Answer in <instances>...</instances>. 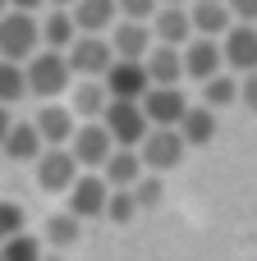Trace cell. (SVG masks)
<instances>
[{"label":"cell","mask_w":257,"mask_h":261,"mask_svg":"<svg viewBox=\"0 0 257 261\" xmlns=\"http://www.w3.org/2000/svg\"><path fill=\"white\" fill-rule=\"evenodd\" d=\"M78 170H83V165L74 161L69 147H46V151L37 156V188H41V193H64V197H69L74 184L83 179Z\"/></svg>","instance_id":"obj_3"},{"label":"cell","mask_w":257,"mask_h":261,"mask_svg":"<svg viewBox=\"0 0 257 261\" xmlns=\"http://www.w3.org/2000/svg\"><path fill=\"white\" fill-rule=\"evenodd\" d=\"M74 41H78V23H74V14H69V9H51V14L41 18V46L55 50V55H69Z\"/></svg>","instance_id":"obj_19"},{"label":"cell","mask_w":257,"mask_h":261,"mask_svg":"<svg viewBox=\"0 0 257 261\" xmlns=\"http://www.w3.org/2000/svg\"><path fill=\"white\" fill-rule=\"evenodd\" d=\"M78 119H87V124H97V119H106V110H110V92H106V83H97V78H78L74 83V106H69Z\"/></svg>","instance_id":"obj_17"},{"label":"cell","mask_w":257,"mask_h":261,"mask_svg":"<svg viewBox=\"0 0 257 261\" xmlns=\"http://www.w3.org/2000/svg\"><path fill=\"white\" fill-rule=\"evenodd\" d=\"M23 234V211L14 202H0V243L5 239H18Z\"/></svg>","instance_id":"obj_30"},{"label":"cell","mask_w":257,"mask_h":261,"mask_svg":"<svg viewBox=\"0 0 257 261\" xmlns=\"http://www.w3.org/2000/svg\"><path fill=\"white\" fill-rule=\"evenodd\" d=\"M69 14H74V23H78V37H101L106 28H115L120 5H115V0H78Z\"/></svg>","instance_id":"obj_18"},{"label":"cell","mask_w":257,"mask_h":261,"mask_svg":"<svg viewBox=\"0 0 257 261\" xmlns=\"http://www.w3.org/2000/svg\"><path fill=\"white\" fill-rule=\"evenodd\" d=\"M179 133H184V142H189V147H207V142L216 138V110H207V106H193V110L184 115Z\"/></svg>","instance_id":"obj_23"},{"label":"cell","mask_w":257,"mask_h":261,"mask_svg":"<svg viewBox=\"0 0 257 261\" xmlns=\"http://www.w3.org/2000/svg\"><path fill=\"white\" fill-rule=\"evenodd\" d=\"M115 5H120L124 23H152L161 14V0H115Z\"/></svg>","instance_id":"obj_28"},{"label":"cell","mask_w":257,"mask_h":261,"mask_svg":"<svg viewBox=\"0 0 257 261\" xmlns=\"http://www.w3.org/2000/svg\"><path fill=\"white\" fill-rule=\"evenodd\" d=\"M202 92H207V110H216V106H230V101H239V96H244V78L221 73V78H212Z\"/></svg>","instance_id":"obj_25"},{"label":"cell","mask_w":257,"mask_h":261,"mask_svg":"<svg viewBox=\"0 0 257 261\" xmlns=\"http://www.w3.org/2000/svg\"><path fill=\"white\" fill-rule=\"evenodd\" d=\"M184 133L179 128H152L147 138H143V147H138V156H143V170H152V174H166V170H175L179 161H184Z\"/></svg>","instance_id":"obj_6"},{"label":"cell","mask_w":257,"mask_h":261,"mask_svg":"<svg viewBox=\"0 0 257 261\" xmlns=\"http://www.w3.org/2000/svg\"><path fill=\"white\" fill-rule=\"evenodd\" d=\"M110 46H115V60H133V64H147L156 37H152V23H115L110 28Z\"/></svg>","instance_id":"obj_13"},{"label":"cell","mask_w":257,"mask_h":261,"mask_svg":"<svg viewBox=\"0 0 257 261\" xmlns=\"http://www.w3.org/2000/svg\"><path fill=\"white\" fill-rule=\"evenodd\" d=\"M51 5H60V9H74V5H78V0H51Z\"/></svg>","instance_id":"obj_36"},{"label":"cell","mask_w":257,"mask_h":261,"mask_svg":"<svg viewBox=\"0 0 257 261\" xmlns=\"http://www.w3.org/2000/svg\"><path fill=\"white\" fill-rule=\"evenodd\" d=\"M212 5H225V0H212Z\"/></svg>","instance_id":"obj_39"},{"label":"cell","mask_w":257,"mask_h":261,"mask_svg":"<svg viewBox=\"0 0 257 261\" xmlns=\"http://www.w3.org/2000/svg\"><path fill=\"white\" fill-rule=\"evenodd\" d=\"M110 184L101 179V174H83L78 184H74V193H69V216L74 220H92V216H106V206H110Z\"/></svg>","instance_id":"obj_10"},{"label":"cell","mask_w":257,"mask_h":261,"mask_svg":"<svg viewBox=\"0 0 257 261\" xmlns=\"http://www.w3.org/2000/svg\"><path fill=\"white\" fill-rule=\"evenodd\" d=\"M37 5H46V0H9V9H18V14H32Z\"/></svg>","instance_id":"obj_35"},{"label":"cell","mask_w":257,"mask_h":261,"mask_svg":"<svg viewBox=\"0 0 257 261\" xmlns=\"http://www.w3.org/2000/svg\"><path fill=\"white\" fill-rule=\"evenodd\" d=\"M221 50H225V64L235 69V73H257V28L248 23H235L230 32H225V41H221Z\"/></svg>","instance_id":"obj_14"},{"label":"cell","mask_w":257,"mask_h":261,"mask_svg":"<svg viewBox=\"0 0 257 261\" xmlns=\"http://www.w3.org/2000/svg\"><path fill=\"white\" fill-rule=\"evenodd\" d=\"M101 179H106L115 193H133V188H138V179H143V156H138V151H124V147H120V151L106 161Z\"/></svg>","instance_id":"obj_21"},{"label":"cell","mask_w":257,"mask_h":261,"mask_svg":"<svg viewBox=\"0 0 257 261\" xmlns=\"http://www.w3.org/2000/svg\"><path fill=\"white\" fill-rule=\"evenodd\" d=\"M41 151H46V142H41L37 124H32V119H18L14 133H9V142H5V156H9V161H37Z\"/></svg>","instance_id":"obj_22"},{"label":"cell","mask_w":257,"mask_h":261,"mask_svg":"<svg viewBox=\"0 0 257 261\" xmlns=\"http://www.w3.org/2000/svg\"><path fill=\"white\" fill-rule=\"evenodd\" d=\"M152 37H156V46H175V50H184L198 32H193V14L184 9V5H161V14L152 18Z\"/></svg>","instance_id":"obj_11"},{"label":"cell","mask_w":257,"mask_h":261,"mask_svg":"<svg viewBox=\"0 0 257 261\" xmlns=\"http://www.w3.org/2000/svg\"><path fill=\"white\" fill-rule=\"evenodd\" d=\"M133 202H138V206H156V202H161V179H156V174L138 179V188H133Z\"/></svg>","instance_id":"obj_31"},{"label":"cell","mask_w":257,"mask_h":261,"mask_svg":"<svg viewBox=\"0 0 257 261\" xmlns=\"http://www.w3.org/2000/svg\"><path fill=\"white\" fill-rule=\"evenodd\" d=\"M5 14H9V0H0V18H5Z\"/></svg>","instance_id":"obj_38"},{"label":"cell","mask_w":257,"mask_h":261,"mask_svg":"<svg viewBox=\"0 0 257 261\" xmlns=\"http://www.w3.org/2000/svg\"><path fill=\"white\" fill-rule=\"evenodd\" d=\"M225 5H230L235 23H248V28H257V0H225Z\"/></svg>","instance_id":"obj_32"},{"label":"cell","mask_w":257,"mask_h":261,"mask_svg":"<svg viewBox=\"0 0 257 261\" xmlns=\"http://www.w3.org/2000/svg\"><path fill=\"white\" fill-rule=\"evenodd\" d=\"M37 55H41V18L9 9V14L0 18V60L28 64V60H37Z\"/></svg>","instance_id":"obj_1"},{"label":"cell","mask_w":257,"mask_h":261,"mask_svg":"<svg viewBox=\"0 0 257 261\" xmlns=\"http://www.w3.org/2000/svg\"><path fill=\"white\" fill-rule=\"evenodd\" d=\"M244 106L257 115V73H248V78H244Z\"/></svg>","instance_id":"obj_34"},{"label":"cell","mask_w":257,"mask_h":261,"mask_svg":"<svg viewBox=\"0 0 257 261\" xmlns=\"http://www.w3.org/2000/svg\"><path fill=\"white\" fill-rule=\"evenodd\" d=\"M46 243H55V248H69V243H78V220H74L69 211L51 216V220H46Z\"/></svg>","instance_id":"obj_27"},{"label":"cell","mask_w":257,"mask_h":261,"mask_svg":"<svg viewBox=\"0 0 257 261\" xmlns=\"http://www.w3.org/2000/svg\"><path fill=\"white\" fill-rule=\"evenodd\" d=\"M23 69H28V96H37V101H46V106H51L60 92L74 87V69H69V60L55 55V50H41V55L28 60Z\"/></svg>","instance_id":"obj_2"},{"label":"cell","mask_w":257,"mask_h":261,"mask_svg":"<svg viewBox=\"0 0 257 261\" xmlns=\"http://www.w3.org/2000/svg\"><path fill=\"white\" fill-rule=\"evenodd\" d=\"M106 92L110 101H138L152 92V78H147V64H133V60H115V69L106 73Z\"/></svg>","instance_id":"obj_9"},{"label":"cell","mask_w":257,"mask_h":261,"mask_svg":"<svg viewBox=\"0 0 257 261\" xmlns=\"http://www.w3.org/2000/svg\"><path fill=\"white\" fill-rule=\"evenodd\" d=\"M189 14H193V32H198V37H207V41H225V32L235 28V14H230V5L193 0V5H189Z\"/></svg>","instance_id":"obj_16"},{"label":"cell","mask_w":257,"mask_h":261,"mask_svg":"<svg viewBox=\"0 0 257 261\" xmlns=\"http://www.w3.org/2000/svg\"><path fill=\"white\" fill-rule=\"evenodd\" d=\"M69 151H74V161H78V165H87V170H106V161H110L120 147H115L110 128L97 119V124H78V133H74Z\"/></svg>","instance_id":"obj_7"},{"label":"cell","mask_w":257,"mask_h":261,"mask_svg":"<svg viewBox=\"0 0 257 261\" xmlns=\"http://www.w3.org/2000/svg\"><path fill=\"white\" fill-rule=\"evenodd\" d=\"M64 60H69L74 78H97V83H106V73L115 69V46H110L106 37H78Z\"/></svg>","instance_id":"obj_4"},{"label":"cell","mask_w":257,"mask_h":261,"mask_svg":"<svg viewBox=\"0 0 257 261\" xmlns=\"http://www.w3.org/2000/svg\"><path fill=\"white\" fill-rule=\"evenodd\" d=\"M189 110H193V106L184 101L179 87H152V92L143 96V115H147L152 128H179Z\"/></svg>","instance_id":"obj_8"},{"label":"cell","mask_w":257,"mask_h":261,"mask_svg":"<svg viewBox=\"0 0 257 261\" xmlns=\"http://www.w3.org/2000/svg\"><path fill=\"white\" fill-rule=\"evenodd\" d=\"M14 115H9V106H0V151H5V142H9V133H14Z\"/></svg>","instance_id":"obj_33"},{"label":"cell","mask_w":257,"mask_h":261,"mask_svg":"<svg viewBox=\"0 0 257 261\" xmlns=\"http://www.w3.org/2000/svg\"><path fill=\"white\" fill-rule=\"evenodd\" d=\"M23 96H28V69L0 60V106H14V101H23Z\"/></svg>","instance_id":"obj_24"},{"label":"cell","mask_w":257,"mask_h":261,"mask_svg":"<svg viewBox=\"0 0 257 261\" xmlns=\"http://www.w3.org/2000/svg\"><path fill=\"white\" fill-rule=\"evenodd\" d=\"M101 124L110 128L115 147H124V151H138V147H143V138L152 133V124H147V115H143V106H138V101H110V110H106V119H101Z\"/></svg>","instance_id":"obj_5"},{"label":"cell","mask_w":257,"mask_h":261,"mask_svg":"<svg viewBox=\"0 0 257 261\" xmlns=\"http://www.w3.org/2000/svg\"><path fill=\"white\" fill-rule=\"evenodd\" d=\"M0 261H41V239L37 234H18L0 243Z\"/></svg>","instance_id":"obj_26"},{"label":"cell","mask_w":257,"mask_h":261,"mask_svg":"<svg viewBox=\"0 0 257 261\" xmlns=\"http://www.w3.org/2000/svg\"><path fill=\"white\" fill-rule=\"evenodd\" d=\"M147 78H152V87H179V78H184V50H175V46H152V55H147Z\"/></svg>","instance_id":"obj_20"},{"label":"cell","mask_w":257,"mask_h":261,"mask_svg":"<svg viewBox=\"0 0 257 261\" xmlns=\"http://www.w3.org/2000/svg\"><path fill=\"white\" fill-rule=\"evenodd\" d=\"M161 5H193V0H161Z\"/></svg>","instance_id":"obj_37"},{"label":"cell","mask_w":257,"mask_h":261,"mask_svg":"<svg viewBox=\"0 0 257 261\" xmlns=\"http://www.w3.org/2000/svg\"><path fill=\"white\" fill-rule=\"evenodd\" d=\"M74 119H78V115H74L69 106H55V101H51V106H41V110H37V119H32V124H37V133H41V142H46V147H69V142H74V133H78V124H74Z\"/></svg>","instance_id":"obj_15"},{"label":"cell","mask_w":257,"mask_h":261,"mask_svg":"<svg viewBox=\"0 0 257 261\" xmlns=\"http://www.w3.org/2000/svg\"><path fill=\"white\" fill-rule=\"evenodd\" d=\"M221 64H225V50H221V41H207V37H193L189 46H184V73L193 78V83H212V78H221Z\"/></svg>","instance_id":"obj_12"},{"label":"cell","mask_w":257,"mask_h":261,"mask_svg":"<svg viewBox=\"0 0 257 261\" xmlns=\"http://www.w3.org/2000/svg\"><path fill=\"white\" fill-rule=\"evenodd\" d=\"M133 211H138L133 193H110V206H106V216H110L115 225H129V220H133Z\"/></svg>","instance_id":"obj_29"}]
</instances>
